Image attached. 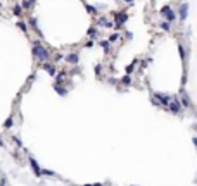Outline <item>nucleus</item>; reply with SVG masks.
Here are the masks:
<instances>
[{"label":"nucleus","instance_id":"6ab92c4d","mask_svg":"<svg viewBox=\"0 0 197 186\" xmlns=\"http://www.w3.org/2000/svg\"><path fill=\"white\" fill-rule=\"evenodd\" d=\"M180 55L183 57V59H187V54H185V48H183V45H180Z\"/></svg>","mask_w":197,"mask_h":186},{"label":"nucleus","instance_id":"4be33fe9","mask_svg":"<svg viewBox=\"0 0 197 186\" xmlns=\"http://www.w3.org/2000/svg\"><path fill=\"white\" fill-rule=\"evenodd\" d=\"M125 36L128 38V40H132V38H133V35H132L130 31H125Z\"/></svg>","mask_w":197,"mask_h":186},{"label":"nucleus","instance_id":"393cba45","mask_svg":"<svg viewBox=\"0 0 197 186\" xmlns=\"http://www.w3.org/2000/svg\"><path fill=\"white\" fill-rule=\"evenodd\" d=\"M125 3H126V5H133V3H135V0H125Z\"/></svg>","mask_w":197,"mask_h":186},{"label":"nucleus","instance_id":"423d86ee","mask_svg":"<svg viewBox=\"0 0 197 186\" xmlns=\"http://www.w3.org/2000/svg\"><path fill=\"white\" fill-rule=\"evenodd\" d=\"M187 12H189V5H187V3L180 5V19H182V21L187 19Z\"/></svg>","mask_w":197,"mask_h":186},{"label":"nucleus","instance_id":"f3484780","mask_svg":"<svg viewBox=\"0 0 197 186\" xmlns=\"http://www.w3.org/2000/svg\"><path fill=\"white\" fill-rule=\"evenodd\" d=\"M135 66H137V60H133V64H132V66H130V67H126V73H128V74H130V73H132V71H133V67H135Z\"/></svg>","mask_w":197,"mask_h":186},{"label":"nucleus","instance_id":"9b49d317","mask_svg":"<svg viewBox=\"0 0 197 186\" xmlns=\"http://www.w3.org/2000/svg\"><path fill=\"white\" fill-rule=\"evenodd\" d=\"M98 24H100V26H106V28H111V26H113V22L106 21V17H100V19H98Z\"/></svg>","mask_w":197,"mask_h":186},{"label":"nucleus","instance_id":"412c9836","mask_svg":"<svg viewBox=\"0 0 197 186\" xmlns=\"http://www.w3.org/2000/svg\"><path fill=\"white\" fill-rule=\"evenodd\" d=\"M18 26H19L23 31H28V29H26V24H24V22H21V21H19V22H18Z\"/></svg>","mask_w":197,"mask_h":186},{"label":"nucleus","instance_id":"a211bd4d","mask_svg":"<svg viewBox=\"0 0 197 186\" xmlns=\"http://www.w3.org/2000/svg\"><path fill=\"white\" fill-rule=\"evenodd\" d=\"M123 83H125V85H132V78H130V76H125V78H123Z\"/></svg>","mask_w":197,"mask_h":186},{"label":"nucleus","instance_id":"2eb2a0df","mask_svg":"<svg viewBox=\"0 0 197 186\" xmlns=\"http://www.w3.org/2000/svg\"><path fill=\"white\" fill-rule=\"evenodd\" d=\"M12 12H14L16 16H21V14H23V9H21V5H16V7L12 9Z\"/></svg>","mask_w":197,"mask_h":186},{"label":"nucleus","instance_id":"f257e3e1","mask_svg":"<svg viewBox=\"0 0 197 186\" xmlns=\"http://www.w3.org/2000/svg\"><path fill=\"white\" fill-rule=\"evenodd\" d=\"M33 55L37 57V59H38V60H43V62H47V60H49V52H47V48H45V47H42V45H40L38 41H35V43H33Z\"/></svg>","mask_w":197,"mask_h":186},{"label":"nucleus","instance_id":"b1692460","mask_svg":"<svg viewBox=\"0 0 197 186\" xmlns=\"http://www.w3.org/2000/svg\"><path fill=\"white\" fill-rule=\"evenodd\" d=\"M85 47H88V48H92V47H94V41H92V40H90V41H87V45H85Z\"/></svg>","mask_w":197,"mask_h":186},{"label":"nucleus","instance_id":"a878e982","mask_svg":"<svg viewBox=\"0 0 197 186\" xmlns=\"http://www.w3.org/2000/svg\"><path fill=\"white\" fill-rule=\"evenodd\" d=\"M0 7H2V3H0Z\"/></svg>","mask_w":197,"mask_h":186},{"label":"nucleus","instance_id":"ddd939ff","mask_svg":"<svg viewBox=\"0 0 197 186\" xmlns=\"http://www.w3.org/2000/svg\"><path fill=\"white\" fill-rule=\"evenodd\" d=\"M33 3H35V0H24V2H23V7H24V9H31Z\"/></svg>","mask_w":197,"mask_h":186},{"label":"nucleus","instance_id":"0eeeda50","mask_svg":"<svg viewBox=\"0 0 197 186\" xmlns=\"http://www.w3.org/2000/svg\"><path fill=\"white\" fill-rule=\"evenodd\" d=\"M168 109H170L171 112H175V114H177V112H180V102H177V100H171V103L168 105Z\"/></svg>","mask_w":197,"mask_h":186},{"label":"nucleus","instance_id":"9d476101","mask_svg":"<svg viewBox=\"0 0 197 186\" xmlns=\"http://www.w3.org/2000/svg\"><path fill=\"white\" fill-rule=\"evenodd\" d=\"M30 164H31V167L35 169V174H37V176H40V174H42V171H40L38 164L35 162V159H31V157H30Z\"/></svg>","mask_w":197,"mask_h":186},{"label":"nucleus","instance_id":"f03ea898","mask_svg":"<svg viewBox=\"0 0 197 186\" xmlns=\"http://www.w3.org/2000/svg\"><path fill=\"white\" fill-rule=\"evenodd\" d=\"M161 14L166 17V22H170V24H171V21L175 19V12H173V9H171L170 5H164V7L161 9Z\"/></svg>","mask_w":197,"mask_h":186},{"label":"nucleus","instance_id":"aec40b11","mask_svg":"<svg viewBox=\"0 0 197 186\" xmlns=\"http://www.w3.org/2000/svg\"><path fill=\"white\" fill-rule=\"evenodd\" d=\"M87 10H88L90 14H95V12H97V10H95V9L92 7V5H87Z\"/></svg>","mask_w":197,"mask_h":186},{"label":"nucleus","instance_id":"7ed1b4c3","mask_svg":"<svg viewBox=\"0 0 197 186\" xmlns=\"http://www.w3.org/2000/svg\"><path fill=\"white\" fill-rule=\"evenodd\" d=\"M114 17H116V21H114V28H119L121 24H125L126 22V19H128V16L126 14H114Z\"/></svg>","mask_w":197,"mask_h":186},{"label":"nucleus","instance_id":"f8f14e48","mask_svg":"<svg viewBox=\"0 0 197 186\" xmlns=\"http://www.w3.org/2000/svg\"><path fill=\"white\" fill-rule=\"evenodd\" d=\"M100 47H102L106 52H109V50H111V43H109V41H106V40H102V41H100Z\"/></svg>","mask_w":197,"mask_h":186},{"label":"nucleus","instance_id":"20e7f679","mask_svg":"<svg viewBox=\"0 0 197 186\" xmlns=\"http://www.w3.org/2000/svg\"><path fill=\"white\" fill-rule=\"evenodd\" d=\"M156 100H161V103H164V105H170L173 98H171L170 95H161V93H156Z\"/></svg>","mask_w":197,"mask_h":186},{"label":"nucleus","instance_id":"dca6fc26","mask_svg":"<svg viewBox=\"0 0 197 186\" xmlns=\"http://www.w3.org/2000/svg\"><path fill=\"white\" fill-rule=\"evenodd\" d=\"M118 40H119V33H113V35L109 36V43H111V41H118Z\"/></svg>","mask_w":197,"mask_h":186},{"label":"nucleus","instance_id":"6e6552de","mask_svg":"<svg viewBox=\"0 0 197 186\" xmlns=\"http://www.w3.org/2000/svg\"><path fill=\"white\" fill-rule=\"evenodd\" d=\"M87 35L92 38V40H95V38L98 36V29L95 28V26H92V28H88V31H87Z\"/></svg>","mask_w":197,"mask_h":186},{"label":"nucleus","instance_id":"4468645a","mask_svg":"<svg viewBox=\"0 0 197 186\" xmlns=\"http://www.w3.org/2000/svg\"><path fill=\"white\" fill-rule=\"evenodd\" d=\"M161 29H163V31H170V29H171V24H170V22H163V24H161Z\"/></svg>","mask_w":197,"mask_h":186},{"label":"nucleus","instance_id":"39448f33","mask_svg":"<svg viewBox=\"0 0 197 186\" xmlns=\"http://www.w3.org/2000/svg\"><path fill=\"white\" fill-rule=\"evenodd\" d=\"M78 60H80V55L76 54V52L66 55V62H69V64H78Z\"/></svg>","mask_w":197,"mask_h":186},{"label":"nucleus","instance_id":"1a4fd4ad","mask_svg":"<svg viewBox=\"0 0 197 186\" xmlns=\"http://www.w3.org/2000/svg\"><path fill=\"white\" fill-rule=\"evenodd\" d=\"M43 69H45L47 73H50L52 76L57 74V73H56V69H54V66H50V64H47V62H43Z\"/></svg>","mask_w":197,"mask_h":186},{"label":"nucleus","instance_id":"5701e85b","mask_svg":"<svg viewBox=\"0 0 197 186\" xmlns=\"http://www.w3.org/2000/svg\"><path fill=\"white\" fill-rule=\"evenodd\" d=\"M95 73H97V74L102 73V66H95Z\"/></svg>","mask_w":197,"mask_h":186}]
</instances>
